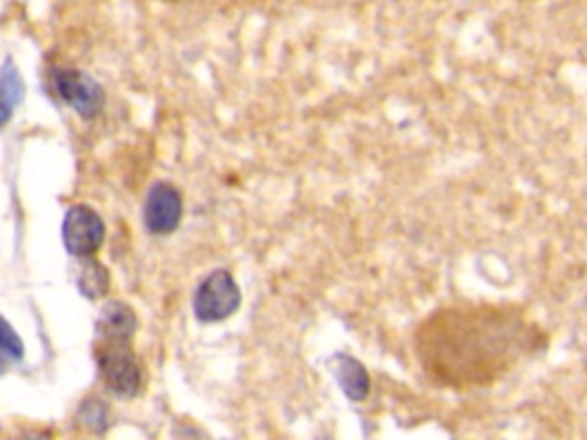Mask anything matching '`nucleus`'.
<instances>
[{
  "instance_id": "nucleus-2",
  "label": "nucleus",
  "mask_w": 587,
  "mask_h": 440,
  "mask_svg": "<svg viewBox=\"0 0 587 440\" xmlns=\"http://www.w3.org/2000/svg\"><path fill=\"white\" fill-rule=\"evenodd\" d=\"M241 308V289L230 271H211L195 289L193 312L205 323L230 319Z\"/></svg>"
},
{
  "instance_id": "nucleus-6",
  "label": "nucleus",
  "mask_w": 587,
  "mask_h": 440,
  "mask_svg": "<svg viewBox=\"0 0 587 440\" xmlns=\"http://www.w3.org/2000/svg\"><path fill=\"white\" fill-rule=\"evenodd\" d=\"M184 213V202H182V193L165 184L159 182L150 188L148 200H145V226L154 234H171L180 228V220Z\"/></svg>"
},
{
  "instance_id": "nucleus-1",
  "label": "nucleus",
  "mask_w": 587,
  "mask_h": 440,
  "mask_svg": "<svg viewBox=\"0 0 587 440\" xmlns=\"http://www.w3.org/2000/svg\"><path fill=\"white\" fill-rule=\"evenodd\" d=\"M544 330L517 306L459 302L434 310L413 336L425 374L445 388H485L544 351Z\"/></svg>"
},
{
  "instance_id": "nucleus-3",
  "label": "nucleus",
  "mask_w": 587,
  "mask_h": 440,
  "mask_svg": "<svg viewBox=\"0 0 587 440\" xmlns=\"http://www.w3.org/2000/svg\"><path fill=\"white\" fill-rule=\"evenodd\" d=\"M97 365L108 391L120 397H133L141 391L143 374L129 342H97Z\"/></svg>"
},
{
  "instance_id": "nucleus-9",
  "label": "nucleus",
  "mask_w": 587,
  "mask_h": 440,
  "mask_svg": "<svg viewBox=\"0 0 587 440\" xmlns=\"http://www.w3.org/2000/svg\"><path fill=\"white\" fill-rule=\"evenodd\" d=\"M76 287L86 298H101L110 289V275L95 257H86L76 268Z\"/></svg>"
},
{
  "instance_id": "nucleus-7",
  "label": "nucleus",
  "mask_w": 587,
  "mask_h": 440,
  "mask_svg": "<svg viewBox=\"0 0 587 440\" xmlns=\"http://www.w3.org/2000/svg\"><path fill=\"white\" fill-rule=\"evenodd\" d=\"M138 328L135 312L122 300H110L97 319V342H129Z\"/></svg>"
},
{
  "instance_id": "nucleus-5",
  "label": "nucleus",
  "mask_w": 587,
  "mask_h": 440,
  "mask_svg": "<svg viewBox=\"0 0 587 440\" xmlns=\"http://www.w3.org/2000/svg\"><path fill=\"white\" fill-rule=\"evenodd\" d=\"M55 92L67 101L80 118H97L104 108V88L88 74L76 69H58L53 74Z\"/></svg>"
},
{
  "instance_id": "nucleus-11",
  "label": "nucleus",
  "mask_w": 587,
  "mask_h": 440,
  "mask_svg": "<svg viewBox=\"0 0 587 440\" xmlns=\"http://www.w3.org/2000/svg\"><path fill=\"white\" fill-rule=\"evenodd\" d=\"M0 355L12 358V361L23 358V342L3 317H0Z\"/></svg>"
},
{
  "instance_id": "nucleus-8",
  "label": "nucleus",
  "mask_w": 587,
  "mask_h": 440,
  "mask_svg": "<svg viewBox=\"0 0 587 440\" xmlns=\"http://www.w3.org/2000/svg\"><path fill=\"white\" fill-rule=\"evenodd\" d=\"M333 372L335 378H338L343 393L351 399V402H366L372 388V381L370 374L362 365L358 358L349 355V353H338L333 358Z\"/></svg>"
},
{
  "instance_id": "nucleus-10",
  "label": "nucleus",
  "mask_w": 587,
  "mask_h": 440,
  "mask_svg": "<svg viewBox=\"0 0 587 440\" xmlns=\"http://www.w3.org/2000/svg\"><path fill=\"white\" fill-rule=\"evenodd\" d=\"M21 99H23L21 76L12 65V61H8L3 67H0V127L12 120L14 108Z\"/></svg>"
},
{
  "instance_id": "nucleus-4",
  "label": "nucleus",
  "mask_w": 587,
  "mask_h": 440,
  "mask_svg": "<svg viewBox=\"0 0 587 440\" xmlns=\"http://www.w3.org/2000/svg\"><path fill=\"white\" fill-rule=\"evenodd\" d=\"M106 237V228L101 216L86 207V205H76L67 211L65 223H63V239L67 251L80 260L93 257Z\"/></svg>"
}]
</instances>
